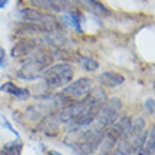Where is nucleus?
<instances>
[{
    "instance_id": "f257e3e1",
    "label": "nucleus",
    "mask_w": 155,
    "mask_h": 155,
    "mask_svg": "<svg viewBox=\"0 0 155 155\" xmlns=\"http://www.w3.org/2000/svg\"><path fill=\"white\" fill-rule=\"evenodd\" d=\"M74 78V68L69 64H57L44 72L45 83L51 89H59L69 85Z\"/></svg>"
},
{
    "instance_id": "f03ea898",
    "label": "nucleus",
    "mask_w": 155,
    "mask_h": 155,
    "mask_svg": "<svg viewBox=\"0 0 155 155\" xmlns=\"http://www.w3.org/2000/svg\"><path fill=\"white\" fill-rule=\"evenodd\" d=\"M49 62H51V57H49L48 54L40 51V52L34 54V55L30 57L27 64H24V66L20 69L18 76L21 79H28V81L35 79V78H38L44 72L45 66H48Z\"/></svg>"
},
{
    "instance_id": "7ed1b4c3",
    "label": "nucleus",
    "mask_w": 155,
    "mask_h": 155,
    "mask_svg": "<svg viewBox=\"0 0 155 155\" xmlns=\"http://www.w3.org/2000/svg\"><path fill=\"white\" fill-rule=\"evenodd\" d=\"M103 134H104V131L102 128H99V127L92 128L89 131H85L75 143V150L82 155L93 154L97 150L99 145L102 144Z\"/></svg>"
},
{
    "instance_id": "20e7f679",
    "label": "nucleus",
    "mask_w": 155,
    "mask_h": 155,
    "mask_svg": "<svg viewBox=\"0 0 155 155\" xmlns=\"http://www.w3.org/2000/svg\"><path fill=\"white\" fill-rule=\"evenodd\" d=\"M92 85H93L92 79H89V78H81V79L72 82L71 85H66V87L59 94V97L62 100H66L68 104L78 102V100L85 97L86 94L92 90Z\"/></svg>"
},
{
    "instance_id": "39448f33",
    "label": "nucleus",
    "mask_w": 155,
    "mask_h": 155,
    "mask_svg": "<svg viewBox=\"0 0 155 155\" xmlns=\"http://www.w3.org/2000/svg\"><path fill=\"white\" fill-rule=\"evenodd\" d=\"M121 107H123V104L120 102V99H111V100L104 103L102 106V109L99 110V113L96 114V117H94L99 128L104 130L106 127H110L118 118V114L121 111Z\"/></svg>"
},
{
    "instance_id": "423d86ee",
    "label": "nucleus",
    "mask_w": 155,
    "mask_h": 155,
    "mask_svg": "<svg viewBox=\"0 0 155 155\" xmlns=\"http://www.w3.org/2000/svg\"><path fill=\"white\" fill-rule=\"evenodd\" d=\"M21 17L25 21L37 23V25L42 27L45 33H49V31L55 30V25H57V20L52 16L45 14V13L40 12L37 8H23L21 10Z\"/></svg>"
},
{
    "instance_id": "0eeeda50",
    "label": "nucleus",
    "mask_w": 155,
    "mask_h": 155,
    "mask_svg": "<svg viewBox=\"0 0 155 155\" xmlns=\"http://www.w3.org/2000/svg\"><path fill=\"white\" fill-rule=\"evenodd\" d=\"M31 4L37 6L44 10H51V12L64 13L72 7V2L71 0H27Z\"/></svg>"
},
{
    "instance_id": "6e6552de",
    "label": "nucleus",
    "mask_w": 155,
    "mask_h": 155,
    "mask_svg": "<svg viewBox=\"0 0 155 155\" xmlns=\"http://www.w3.org/2000/svg\"><path fill=\"white\" fill-rule=\"evenodd\" d=\"M99 82L102 83V86L104 87H116V86H120L124 82V76L117 72H103L100 76H99Z\"/></svg>"
},
{
    "instance_id": "1a4fd4ad",
    "label": "nucleus",
    "mask_w": 155,
    "mask_h": 155,
    "mask_svg": "<svg viewBox=\"0 0 155 155\" xmlns=\"http://www.w3.org/2000/svg\"><path fill=\"white\" fill-rule=\"evenodd\" d=\"M0 90H3L6 93L8 94H13V96H16L17 99H20V100H27L30 97V92L28 89H24V87H18L17 85H14L13 82H6L3 85L0 86Z\"/></svg>"
},
{
    "instance_id": "9d476101",
    "label": "nucleus",
    "mask_w": 155,
    "mask_h": 155,
    "mask_svg": "<svg viewBox=\"0 0 155 155\" xmlns=\"http://www.w3.org/2000/svg\"><path fill=\"white\" fill-rule=\"evenodd\" d=\"M62 21L65 23L66 25H69L72 27L74 30H76L78 33H82V21H83V16H82V13L79 12H69L64 14L62 16Z\"/></svg>"
},
{
    "instance_id": "9b49d317",
    "label": "nucleus",
    "mask_w": 155,
    "mask_h": 155,
    "mask_svg": "<svg viewBox=\"0 0 155 155\" xmlns=\"http://www.w3.org/2000/svg\"><path fill=\"white\" fill-rule=\"evenodd\" d=\"M34 44L33 41H21V42H17L12 49V57L14 58H20V57H24V55H30L33 52Z\"/></svg>"
},
{
    "instance_id": "f8f14e48",
    "label": "nucleus",
    "mask_w": 155,
    "mask_h": 155,
    "mask_svg": "<svg viewBox=\"0 0 155 155\" xmlns=\"http://www.w3.org/2000/svg\"><path fill=\"white\" fill-rule=\"evenodd\" d=\"M85 7H87L90 10V12H93L94 14H97V16H110V10L104 6V4H102L100 2H97V0H79Z\"/></svg>"
},
{
    "instance_id": "ddd939ff",
    "label": "nucleus",
    "mask_w": 155,
    "mask_h": 155,
    "mask_svg": "<svg viewBox=\"0 0 155 155\" xmlns=\"http://www.w3.org/2000/svg\"><path fill=\"white\" fill-rule=\"evenodd\" d=\"M79 62H81V65L83 69L89 71V72H93L99 68V62L92 59V58H87V57H81L79 58Z\"/></svg>"
},
{
    "instance_id": "4468645a",
    "label": "nucleus",
    "mask_w": 155,
    "mask_h": 155,
    "mask_svg": "<svg viewBox=\"0 0 155 155\" xmlns=\"http://www.w3.org/2000/svg\"><path fill=\"white\" fill-rule=\"evenodd\" d=\"M3 151L6 155H20L21 154V144L20 143H8L3 147Z\"/></svg>"
},
{
    "instance_id": "2eb2a0df",
    "label": "nucleus",
    "mask_w": 155,
    "mask_h": 155,
    "mask_svg": "<svg viewBox=\"0 0 155 155\" xmlns=\"http://www.w3.org/2000/svg\"><path fill=\"white\" fill-rule=\"evenodd\" d=\"M0 121H2V124H3V126H6V127H7V128H8V130H10V131H12V133H14V134H16V137H17V138H18V133H17V131L14 130V128H13V127H12V124H10V123H8L7 120H6V118L3 117V116H0Z\"/></svg>"
},
{
    "instance_id": "dca6fc26",
    "label": "nucleus",
    "mask_w": 155,
    "mask_h": 155,
    "mask_svg": "<svg viewBox=\"0 0 155 155\" xmlns=\"http://www.w3.org/2000/svg\"><path fill=\"white\" fill-rule=\"evenodd\" d=\"M6 65H7V61H6V51H4V48L0 47V68H4Z\"/></svg>"
},
{
    "instance_id": "f3484780",
    "label": "nucleus",
    "mask_w": 155,
    "mask_h": 155,
    "mask_svg": "<svg viewBox=\"0 0 155 155\" xmlns=\"http://www.w3.org/2000/svg\"><path fill=\"white\" fill-rule=\"evenodd\" d=\"M145 106H147V113H154V99H148L147 103H145Z\"/></svg>"
},
{
    "instance_id": "a211bd4d",
    "label": "nucleus",
    "mask_w": 155,
    "mask_h": 155,
    "mask_svg": "<svg viewBox=\"0 0 155 155\" xmlns=\"http://www.w3.org/2000/svg\"><path fill=\"white\" fill-rule=\"evenodd\" d=\"M137 155H151V154H150V152H148L144 147H141V148H138V150H137Z\"/></svg>"
},
{
    "instance_id": "6ab92c4d",
    "label": "nucleus",
    "mask_w": 155,
    "mask_h": 155,
    "mask_svg": "<svg viewBox=\"0 0 155 155\" xmlns=\"http://www.w3.org/2000/svg\"><path fill=\"white\" fill-rule=\"evenodd\" d=\"M7 3H8V0H0V8L6 7V6H7Z\"/></svg>"
},
{
    "instance_id": "aec40b11",
    "label": "nucleus",
    "mask_w": 155,
    "mask_h": 155,
    "mask_svg": "<svg viewBox=\"0 0 155 155\" xmlns=\"http://www.w3.org/2000/svg\"><path fill=\"white\" fill-rule=\"evenodd\" d=\"M47 155H62L61 152H58V151H54V150H51V151L47 152Z\"/></svg>"
}]
</instances>
